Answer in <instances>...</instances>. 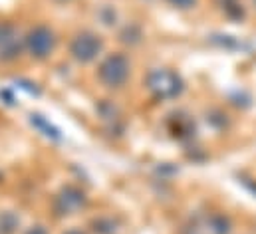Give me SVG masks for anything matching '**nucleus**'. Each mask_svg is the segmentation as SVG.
Listing matches in <instances>:
<instances>
[{
    "label": "nucleus",
    "instance_id": "14",
    "mask_svg": "<svg viewBox=\"0 0 256 234\" xmlns=\"http://www.w3.org/2000/svg\"><path fill=\"white\" fill-rule=\"evenodd\" d=\"M58 2H68V0H58Z\"/></svg>",
    "mask_w": 256,
    "mask_h": 234
},
{
    "label": "nucleus",
    "instance_id": "1",
    "mask_svg": "<svg viewBox=\"0 0 256 234\" xmlns=\"http://www.w3.org/2000/svg\"><path fill=\"white\" fill-rule=\"evenodd\" d=\"M147 90L157 100H173L183 92V80L171 70H153L147 76Z\"/></svg>",
    "mask_w": 256,
    "mask_h": 234
},
{
    "label": "nucleus",
    "instance_id": "2",
    "mask_svg": "<svg viewBox=\"0 0 256 234\" xmlns=\"http://www.w3.org/2000/svg\"><path fill=\"white\" fill-rule=\"evenodd\" d=\"M129 78V60L124 54H112L100 66V80L108 88H122Z\"/></svg>",
    "mask_w": 256,
    "mask_h": 234
},
{
    "label": "nucleus",
    "instance_id": "10",
    "mask_svg": "<svg viewBox=\"0 0 256 234\" xmlns=\"http://www.w3.org/2000/svg\"><path fill=\"white\" fill-rule=\"evenodd\" d=\"M32 123H36L38 127H42V129H46V135H52V137H58V131L52 127V125H48L44 119H40V116H32Z\"/></svg>",
    "mask_w": 256,
    "mask_h": 234
},
{
    "label": "nucleus",
    "instance_id": "8",
    "mask_svg": "<svg viewBox=\"0 0 256 234\" xmlns=\"http://www.w3.org/2000/svg\"><path fill=\"white\" fill-rule=\"evenodd\" d=\"M18 226V218L12 212H2L0 214V232L2 234H12Z\"/></svg>",
    "mask_w": 256,
    "mask_h": 234
},
{
    "label": "nucleus",
    "instance_id": "9",
    "mask_svg": "<svg viewBox=\"0 0 256 234\" xmlns=\"http://www.w3.org/2000/svg\"><path fill=\"white\" fill-rule=\"evenodd\" d=\"M94 226H96V232H100V234H114L116 232V222H114V220H110V218H100V220H96V222H94Z\"/></svg>",
    "mask_w": 256,
    "mask_h": 234
},
{
    "label": "nucleus",
    "instance_id": "3",
    "mask_svg": "<svg viewBox=\"0 0 256 234\" xmlns=\"http://www.w3.org/2000/svg\"><path fill=\"white\" fill-rule=\"evenodd\" d=\"M230 220L222 214H198L183 228V234H228Z\"/></svg>",
    "mask_w": 256,
    "mask_h": 234
},
{
    "label": "nucleus",
    "instance_id": "13",
    "mask_svg": "<svg viewBox=\"0 0 256 234\" xmlns=\"http://www.w3.org/2000/svg\"><path fill=\"white\" fill-rule=\"evenodd\" d=\"M66 234H84V232H82V230H76V228H74V230H68Z\"/></svg>",
    "mask_w": 256,
    "mask_h": 234
},
{
    "label": "nucleus",
    "instance_id": "5",
    "mask_svg": "<svg viewBox=\"0 0 256 234\" xmlns=\"http://www.w3.org/2000/svg\"><path fill=\"white\" fill-rule=\"evenodd\" d=\"M22 52V36L10 22H0V62H12Z\"/></svg>",
    "mask_w": 256,
    "mask_h": 234
},
{
    "label": "nucleus",
    "instance_id": "4",
    "mask_svg": "<svg viewBox=\"0 0 256 234\" xmlns=\"http://www.w3.org/2000/svg\"><path fill=\"white\" fill-rule=\"evenodd\" d=\"M26 48L34 58H48L56 48V36L48 26H36L26 36Z\"/></svg>",
    "mask_w": 256,
    "mask_h": 234
},
{
    "label": "nucleus",
    "instance_id": "11",
    "mask_svg": "<svg viewBox=\"0 0 256 234\" xmlns=\"http://www.w3.org/2000/svg\"><path fill=\"white\" fill-rule=\"evenodd\" d=\"M167 2L173 4V6H177V8H192L196 0H167Z\"/></svg>",
    "mask_w": 256,
    "mask_h": 234
},
{
    "label": "nucleus",
    "instance_id": "6",
    "mask_svg": "<svg viewBox=\"0 0 256 234\" xmlns=\"http://www.w3.org/2000/svg\"><path fill=\"white\" fill-rule=\"evenodd\" d=\"M70 52L78 62H92L102 52V40L92 32H82L72 40Z\"/></svg>",
    "mask_w": 256,
    "mask_h": 234
},
{
    "label": "nucleus",
    "instance_id": "7",
    "mask_svg": "<svg viewBox=\"0 0 256 234\" xmlns=\"http://www.w3.org/2000/svg\"><path fill=\"white\" fill-rule=\"evenodd\" d=\"M86 206V194L78 186H66L58 192L54 208L58 214H76Z\"/></svg>",
    "mask_w": 256,
    "mask_h": 234
},
{
    "label": "nucleus",
    "instance_id": "12",
    "mask_svg": "<svg viewBox=\"0 0 256 234\" xmlns=\"http://www.w3.org/2000/svg\"><path fill=\"white\" fill-rule=\"evenodd\" d=\"M26 234H48V230L44 226H34V228H30Z\"/></svg>",
    "mask_w": 256,
    "mask_h": 234
}]
</instances>
